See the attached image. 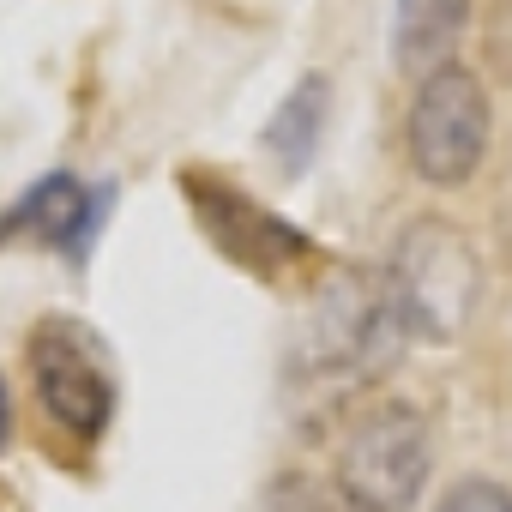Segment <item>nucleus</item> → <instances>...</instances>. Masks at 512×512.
I'll list each match as a JSON object with an SVG mask.
<instances>
[{
  "label": "nucleus",
  "mask_w": 512,
  "mask_h": 512,
  "mask_svg": "<svg viewBox=\"0 0 512 512\" xmlns=\"http://www.w3.org/2000/svg\"><path fill=\"white\" fill-rule=\"evenodd\" d=\"M13 446V392H7V374H0V452Z\"/></svg>",
  "instance_id": "ddd939ff"
},
{
  "label": "nucleus",
  "mask_w": 512,
  "mask_h": 512,
  "mask_svg": "<svg viewBox=\"0 0 512 512\" xmlns=\"http://www.w3.org/2000/svg\"><path fill=\"white\" fill-rule=\"evenodd\" d=\"M434 512H512V488H500V482H488V476H470V482L446 488Z\"/></svg>",
  "instance_id": "f8f14e48"
},
{
  "label": "nucleus",
  "mask_w": 512,
  "mask_h": 512,
  "mask_svg": "<svg viewBox=\"0 0 512 512\" xmlns=\"http://www.w3.org/2000/svg\"><path fill=\"white\" fill-rule=\"evenodd\" d=\"M253 512H344L320 482H308V476H278L266 494H260V506Z\"/></svg>",
  "instance_id": "9d476101"
},
{
  "label": "nucleus",
  "mask_w": 512,
  "mask_h": 512,
  "mask_svg": "<svg viewBox=\"0 0 512 512\" xmlns=\"http://www.w3.org/2000/svg\"><path fill=\"white\" fill-rule=\"evenodd\" d=\"M326 121H332V73H302L284 91V103L272 109L260 145L284 175H308L320 145H326Z\"/></svg>",
  "instance_id": "6e6552de"
},
{
  "label": "nucleus",
  "mask_w": 512,
  "mask_h": 512,
  "mask_svg": "<svg viewBox=\"0 0 512 512\" xmlns=\"http://www.w3.org/2000/svg\"><path fill=\"white\" fill-rule=\"evenodd\" d=\"M470 25V0H398L392 7V61L410 79L452 67V49Z\"/></svg>",
  "instance_id": "1a4fd4ad"
},
{
  "label": "nucleus",
  "mask_w": 512,
  "mask_h": 512,
  "mask_svg": "<svg viewBox=\"0 0 512 512\" xmlns=\"http://www.w3.org/2000/svg\"><path fill=\"white\" fill-rule=\"evenodd\" d=\"M482 61L500 85H512V0H494L482 19Z\"/></svg>",
  "instance_id": "9b49d317"
},
{
  "label": "nucleus",
  "mask_w": 512,
  "mask_h": 512,
  "mask_svg": "<svg viewBox=\"0 0 512 512\" xmlns=\"http://www.w3.org/2000/svg\"><path fill=\"white\" fill-rule=\"evenodd\" d=\"M404 151L410 169L428 187H464L488 157V91L464 67H440L416 79L410 115H404Z\"/></svg>",
  "instance_id": "39448f33"
},
{
  "label": "nucleus",
  "mask_w": 512,
  "mask_h": 512,
  "mask_svg": "<svg viewBox=\"0 0 512 512\" xmlns=\"http://www.w3.org/2000/svg\"><path fill=\"white\" fill-rule=\"evenodd\" d=\"M434 464L428 416L404 398H374L368 410L350 416L338 452H332V482L338 500L356 512H410Z\"/></svg>",
  "instance_id": "f03ea898"
},
{
  "label": "nucleus",
  "mask_w": 512,
  "mask_h": 512,
  "mask_svg": "<svg viewBox=\"0 0 512 512\" xmlns=\"http://www.w3.org/2000/svg\"><path fill=\"white\" fill-rule=\"evenodd\" d=\"M103 205H109V187L91 193L73 169H49L13 199L7 217H0V241L31 235V241L67 253V260H85L91 241H97V223H103Z\"/></svg>",
  "instance_id": "0eeeda50"
},
{
  "label": "nucleus",
  "mask_w": 512,
  "mask_h": 512,
  "mask_svg": "<svg viewBox=\"0 0 512 512\" xmlns=\"http://www.w3.org/2000/svg\"><path fill=\"white\" fill-rule=\"evenodd\" d=\"M386 296H392V314L404 326V338H428V344H452L476 308V247L464 241L458 223L446 217H416L392 253H386Z\"/></svg>",
  "instance_id": "f257e3e1"
},
{
  "label": "nucleus",
  "mask_w": 512,
  "mask_h": 512,
  "mask_svg": "<svg viewBox=\"0 0 512 512\" xmlns=\"http://www.w3.org/2000/svg\"><path fill=\"white\" fill-rule=\"evenodd\" d=\"M404 326L392 314V296H386V278L380 272H338L320 284V302H314V320H308V356L320 374H380L398 362L404 350Z\"/></svg>",
  "instance_id": "423d86ee"
},
{
  "label": "nucleus",
  "mask_w": 512,
  "mask_h": 512,
  "mask_svg": "<svg viewBox=\"0 0 512 512\" xmlns=\"http://www.w3.org/2000/svg\"><path fill=\"white\" fill-rule=\"evenodd\" d=\"M0 512H25V506H19V500H7V494H0Z\"/></svg>",
  "instance_id": "4468645a"
},
{
  "label": "nucleus",
  "mask_w": 512,
  "mask_h": 512,
  "mask_svg": "<svg viewBox=\"0 0 512 512\" xmlns=\"http://www.w3.org/2000/svg\"><path fill=\"white\" fill-rule=\"evenodd\" d=\"M181 199L193 211V223L205 229V241L223 253L229 266H241L260 284H284L308 266H320V247L308 229H296L290 217H278L272 205H260L253 193L229 187L211 169H181Z\"/></svg>",
  "instance_id": "20e7f679"
},
{
  "label": "nucleus",
  "mask_w": 512,
  "mask_h": 512,
  "mask_svg": "<svg viewBox=\"0 0 512 512\" xmlns=\"http://www.w3.org/2000/svg\"><path fill=\"white\" fill-rule=\"evenodd\" d=\"M25 368L37 386V404L49 410V422L73 440H103L121 404V380H115V356L109 344L73 320V314H49L37 320V332L25 338Z\"/></svg>",
  "instance_id": "7ed1b4c3"
}]
</instances>
